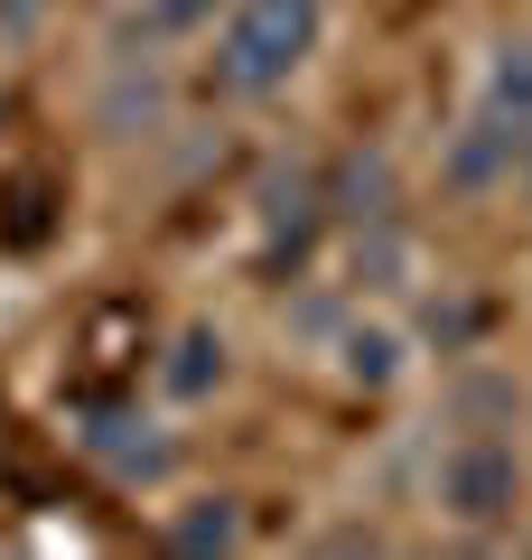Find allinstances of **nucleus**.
<instances>
[{
	"label": "nucleus",
	"instance_id": "obj_5",
	"mask_svg": "<svg viewBox=\"0 0 532 560\" xmlns=\"http://www.w3.org/2000/svg\"><path fill=\"white\" fill-rule=\"evenodd\" d=\"M317 355H327V374L346 383V393H402V383L420 374V337H412V318H402V300H355V290L327 318Z\"/></svg>",
	"mask_w": 532,
	"mask_h": 560
},
{
	"label": "nucleus",
	"instance_id": "obj_14",
	"mask_svg": "<svg viewBox=\"0 0 532 560\" xmlns=\"http://www.w3.org/2000/svg\"><path fill=\"white\" fill-rule=\"evenodd\" d=\"M317 551H393V533H383V523H327Z\"/></svg>",
	"mask_w": 532,
	"mask_h": 560
},
{
	"label": "nucleus",
	"instance_id": "obj_4",
	"mask_svg": "<svg viewBox=\"0 0 532 560\" xmlns=\"http://www.w3.org/2000/svg\"><path fill=\"white\" fill-rule=\"evenodd\" d=\"M243 234H253V253L271 261V271H299V261L336 234L327 160H309V150H271V160L253 168V187H243Z\"/></svg>",
	"mask_w": 532,
	"mask_h": 560
},
{
	"label": "nucleus",
	"instance_id": "obj_2",
	"mask_svg": "<svg viewBox=\"0 0 532 560\" xmlns=\"http://www.w3.org/2000/svg\"><path fill=\"white\" fill-rule=\"evenodd\" d=\"M420 514L449 541H513L532 514V448L523 430H439L420 458Z\"/></svg>",
	"mask_w": 532,
	"mask_h": 560
},
{
	"label": "nucleus",
	"instance_id": "obj_6",
	"mask_svg": "<svg viewBox=\"0 0 532 560\" xmlns=\"http://www.w3.org/2000/svg\"><path fill=\"white\" fill-rule=\"evenodd\" d=\"M234 374H243L234 327L206 318V308H197V318H177L169 337H159V355H150V393L169 401V411H206V401H224Z\"/></svg>",
	"mask_w": 532,
	"mask_h": 560
},
{
	"label": "nucleus",
	"instance_id": "obj_8",
	"mask_svg": "<svg viewBox=\"0 0 532 560\" xmlns=\"http://www.w3.org/2000/svg\"><path fill=\"white\" fill-rule=\"evenodd\" d=\"M523 420H532V383L505 355L458 346L439 364V430H523Z\"/></svg>",
	"mask_w": 532,
	"mask_h": 560
},
{
	"label": "nucleus",
	"instance_id": "obj_10",
	"mask_svg": "<svg viewBox=\"0 0 532 560\" xmlns=\"http://www.w3.org/2000/svg\"><path fill=\"white\" fill-rule=\"evenodd\" d=\"M159 541L177 560H234V551H253V504L234 486H187V495L159 504Z\"/></svg>",
	"mask_w": 532,
	"mask_h": 560
},
{
	"label": "nucleus",
	"instance_id": "obj_7",
	"mask_svg": "<svg viewBox=\"0 0 532 560\" xmlns=\"http://www.w3.org/2000/svg\"><path fill=\"white\" fill-rule=\"evenodd\" d=\"M532 140L505 131L495 113H476V103H458V121L439 131V197L458 206H486V197H513V168H523Z\"/></svg>",
	"mask_w": 532,
	"mask_h": 560
},
{
	"label": "nucleus",
	"instance_id": "obj_13",
	"mask_svg": "<svg viewBox=\"0 0 532 560\" xmlns=\"http://www.w3.org/2000/svg\"><path fill=\"white\" fill-rule=\"evenodd\" d=\"M224 20V0H122L103 47H150V57H197V38Z\"/></svg>",
	"mask_w": 532,
	"mask_h": 560
},
{
	"label": "nucleus",
	"instance_id": "obj_3",
	"mask_svg": "<svg viewBox=\"0 0 532 560\" xmlns=\"http://www.w3.org/2000/svg\"><path fill=\"white\" fill-rule=\"evenodd\" d=\"M187 57H150V47H103L94 84H84V131L113 140V150H140V140H169L187 121Z\"/></svg>",
	"mask_w": 532,
	"mask_h": 560
},
{
	"label": "nucleus",
	"instance_id": "obj_16",
	"mask_svg": "<svg viewBox=\"0 0 532 560\" xmlns=\"http://www.w3.org/2000/svg\"><path fill=\"white\" fill-rule=\"evenodd\" d=\"M513 551H532V514H523V533H513Z\"/></svg>",
	"mask_w": 532,
	"mask_h": 560
},
{
	"label": "nucleus",
	"instance_id": "obj_15",
	"mask_svg": "<svg viewBox=\"0 0 532 560\" xmlns=\"http://www.w3.org/2000/svg\"><path fill=\"white\" fill-rule=\"evenodd\" d=\"M513 197H523V206H532V150H523V168H513Z\"/></svg>",
	"mask_w": 532,
	"mask_h": 560
},
{
	"label": "nucleus",
	"instance_id": "obj_9",
	"mask_svg": "<svg viewBox=\"0 0 532 560\" xmlns=\"http://www.w3.org/2000/svg\"><path fill=\"white\" fill-rule=\"evenodd\" d=\"M84 448H94V467L113 486H169V467H177V430H169V411H140V401H122V411H94V430H84Z\"/></svg>",
	"mask_w": 532,
	"mask_h": 560
},
{
	"label": "nucleus",
	"instance_id": "obj_12",
	"mask_svg": "<svg viewBox=\"0 0 532 560\" xmlns=\"http://www.w3.org/2000/svg\"><path fill=\"white\" fill-rule=\"evenodd\" d=\"M327 187H336V234H374V224L412 215L393 150H346V160H327Z\"/></svg>",
	"mask_w": 532,
	"mask_h": 560
},
{
	"label": "nucleus",
	"instance_id": "obj_11",
	"mask_svg": "<svg viewBox=\"0 0 532 560\" xmlns=\"http://www.w3.org/2000/svg\"><path fill=\"white\" fill-rule=\"evenodd\" d=\"M467 103H476V113H495L505 131L532 140V20L495 28V38L476 47V66H467Z\"/></svg>",
	"mask_w": 532,
	"mask_h": 560
},
{
	"label": "nucleus",
	"instance_id": "obj_1",
	"mask_svg": "<svg viewBox=\"0 0 532 560\" xmlns=\"http://www.w3.org/2000/svg\"><path fill=\"white\" fill-rule=\"evenodd\" d=\"M327 38H336V0H224V20L197 38L187 75L216 113H262V103H290L327 66Z\"/></svg>",
	"mask_w": 532,
	"mask_h": 560
}]
</instances>
